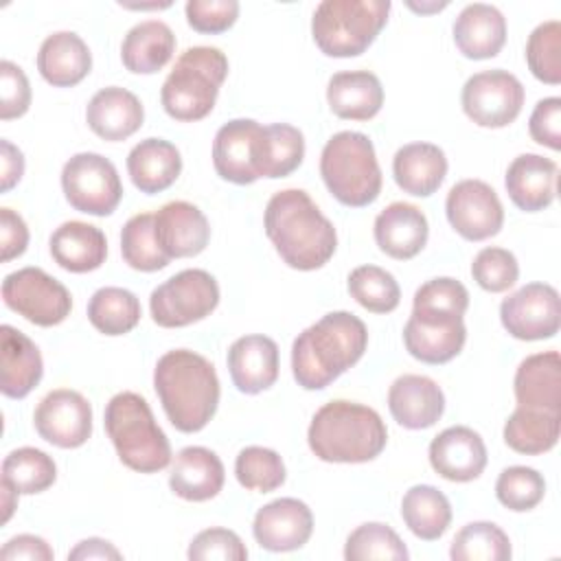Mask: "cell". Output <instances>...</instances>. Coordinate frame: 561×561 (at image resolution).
<instances>
[{
  "mask_svg": "<svg viewBox=\"0 0 561 561\" xmlns=\"http://www.w3.org/2000/svg\"><path fill=\"white\" fill-rule=\"evenodd\" d=\"M263 226L283 263L294 270H320L335 254L337 232L302 188L274 193L265 206Z\"/></svg>",
  "mask_w": 561,
  "mask_h": 561,
  "instance_id": "6da1fadb",
  "label": "cell"
},
{
  "mask_svg": "<svg viewBox=\"0 0 561 561\" xmlns=\"http://www.w3.org/2000/svg\"><path fill=\"white\" fill-rule=\"evenodd\" d=\"M366 324L348 311H331L294 340V379L305 390H322L355 366L366 353Z\"/></svg>",
  "mask_w": 561,
  "mask_h": 561,
  "instance_id": "7a4b0ae2",
  "label": "cell"
},
{
  "mask_svg": "<svg viewBox=\"0 0 561 561\" xmlns=\"http://www.w3.org/2000/svg\"><path fill=\"white\" fill-rule=\"evenodd\" d=\"M153 388L171 425L184 434L204 430L219 405L215 366L188 348L167 351L153 368Z\"/></svg>",
  "mask_w": 561,
  "mask_h": 561,
  "instance_id": "3957f363",
  "label": "cell"
},
{
  "mask_svg": "<svg viewBox=\"0 0 561 561\" xmlns=\"http://www.w3.org/2000/svg\"><path fill=\"white\" fill-rule=\"evenodd\" d=\"M307 443L313 456L324 462L357 465L375 460L383 451L388 430L373 408L335 399L313 414Z\"/></svg>",
  "mask_w": 561,
  "mask_h": 561,
  "instance_id": "277c9868",
  "label": "cell"
},
{
  "mask_svg": "<svg viewBox=\"0 0 561 561\" xmlns=\"http://www.w3.org/2000/svg\"><path fill=\"white\" fill-rule=\"evenodd\" d=\"M105 432L121 462L138 473H158L171 462V445L145 397L138 392L114 394L103 414Z\"/></svg>",
  "mask_w": 561,
  "mask_h": 561,
  "instance_id": "5b68a950",
  "label": "cell"
},
{
  "mask_svg": "<svg viewBox=\"0 0 561 561\" xmlns=\"http://www.w3.org/2000/svg\"><path fill=\"white\" fill-rule=\"evenodd\" d=\"M228 77V57L215 46H191L175 59L162 83L160 103L164 112L182 123L206 118Z\"/></svg>",
  "mask_w": 561,
  "mask_h": 561,
  "instance_id": "8992f818",
  "label": "cell"
},
{
  "mask_svg": "<svg viewBox=\"0 0 561 561\" xmlns=\"http://www.w3.org/2000/svg\"><path fill=\"white\" fill-rule=\"evenodd\" d=\"M320 175L329 193L344 206L362 208L381 193V169L373 140L362 131L333 134L320 153Z\"/></svg>",
  "mask_w": 561,
  "mask_h": 561,
  "instance_id": "52a82bcc",
  "label": "cell"
},
{
  "mask_svg": "<svg viewBox=\"0 0 561 561\" xmlns=\"http://www.w3.org/2000/svg\"><path fill=\"white\" fill-rule=\"evenodd\" d=\"M388 0H322L311 18V35L327 57H357L388 22Z\"/></svg>",
  "mask_w": 561,
  "mask_h": 561,
  "instance_id": "ba28073f",
  "label": "cell"
},
{
  "mask_svg": "<svg viewBox=\"0 0 561 561\" xmlns=\"http://www.w3.org/2000/svg\"><path fill=\"white\" fill-rule=\"evenodd\" d=\"M219 305V285L206 270H182L149 296V311L158 327L180 329L210 316Z\"/></svg>",
  "mask_w": 561,
  "mask_h": 561,
  "instance_id": "9c48e42d",
  "label": "cell"
},
{
  "mask_svg": "<svg viewBox=\"0 0 561 561\" xmlns=\"http://www.w3.org/2000/svg\"><path fill=\"white\" fill-rule=\"evenodd\" d=\"M61 191L66 202L85 215L105 217L123 199V184L116 167L101 153H75L61 169Z\"/></svg>",
  "mask_w": 561,
  "mask_h": 561,
  "instance_id": "30bf717a",
  "label": "cell"
},
{
  "mask_svg": "<svg viewBox=\"0 0 561 561\" xmlns=\"http://www.w3.org/2000/svg\"><path fill=\"white\" fill-rule=\"evenodd\" d=\"M4 305L37 327L61 324L72 311V296L39 267H22L2 280Z\"/></svg>",
  "mask_w": 561,
  "mask_h": 561,
  "instance_id": "8fae6325",
  "label": "cell"
},
{
  "mask_svg": "<svg viewBox=\"0 0 561 561\" xmlns=\"http://www.w3.org/2000/svg\"><path fill=\"white\" fill-rule=\"evenodd\" d=\"M265 127L252 118L224 123L213 140V167L217 175L232 184H252L265 178Z\"/></svg>",
  "mask_w": 561,
  "mask_h": 561,
  "instance_id": "7c38bea8",
  "label": "cell"
},
{
  "mask_svg": "<svg viewBox=\"0 0 561 561\" xmlns=\"http://www.w3.org/2000/svg\"><path fill=\"white\" fill-rule=\"evenodd\" d=\"M524 96V85L515 75L493 68L476 72L465 81L460 103L476 125L500 129L519 116Z\"/></svg>",
  "mask_w": 561,
  "mask_h": 561,
  "instance_id": "4fadbf2b",
  "label": "cell"
},
{
  "mask_svg": "<svg viewBox=\"0 0 561 561\" xmlns=\"http://www.w3.org/2000/svg\"><path fill=\"white\" fill-rule=\"evenodd\" d=\"M500 320L515 340L554 337L561 327L559 291L548 283H528L502 300Z\"/></svg>",
  "mask_w": 561,
  "mask_h": 561,
  "instance_id": "5bb4252c",
  "label": "cell"
},
{
  "mask_svg": "<svg viewBox=\"0 0 561 561\" xmlns=\"http://www.w3.org/2000/svg\"><path fill=\"white\" fill-rule=\"evenodd\" d=\"M449 226L467 241L495 237L504 224V208L497 193L482 180L456 182L445 199Z\"/></svg>",
  "mask_w": 561,
  "mask_h": 561,
  "instance_id": "9a60e30c",
  "label": "cell"
},
{
  "mask_svg": "<svg viewBox=\"0 0 561 561\" xmlns=\"http://www.w3.org/2000/svg\"><path fill=\"white\" fill-rule=\"evenodd\" d=\"M33 425L46 443L75 449L92 436V405L81 392L57 388L37 403Z\"/></svg>",
  "mask_w": 561,
  "mask_h": 561,
  "instance_id": "2e32d148",
  "label": "cell"
},
{
  "mask_svg": "<svg viewBox=\"0 0 561 561\" xmlns=\"http://www.w3.org/2000/svg\"><path fill=\"white\" fill-rule=\"evenodd\" d=\"M467 327L462 316L412 311L403 327L405 351L423 364H447L465 346Z\"/></svg>",
  "mask_w": 561,
  "mask_h": 561,
  "instance_id": "e0dca14e",
  "label": "cell"
},
{
  "mask_svg": "<svg viewBox=\"0 0 561 561\" xmlns=\"http://www.w3.org/2000/svg\"><path fill=\"white\" fill-rule=\"evenodd\" d=\"M313 533L311 508L296 497H278L261 506L252 522L256 543L270 552L302 548Z\"/></svg>",
  "mask_w": 561,
  "mask_h": 561,
  "instance_id": "ac0fdd59",
  "label": "cell"
},
{
  "mask_svg": "<svg viewBox=\"0 0 561 561\" xmlns=\"http://www.w3.org/2000/svg\"><path fill=\"white\" fill-rule=\"evenodd\" d=\"M432 469L449 482H471L486 467V447L482 436L467 425H451L430 443Z\"/></svg>",
  "mask_w": 561,
  "mask_h": 561,
  "instance_id": "d6986e66",
  "label": "cell"
},
{
  "mask_svg": "<svg viewBox=\"0 0 561 561\" xmlns=\"http://www.w3.org/2000/svg\"><path fill=\"white\" fill-rule=\"evenodd\" d=\"M153 226L156 241L169 259L197 256L210 241V224L191 202H167L153 213Z\"/></svg>",
  "mask_w": 561,
  "mask_h": 561,
  "instance_id": "ffe728a7",
  "label": "cell"
},
{
  "mask_svg": "<svg viewBox=\"0 0 561 561\" xmlns=\"http://www.w3.org/2000/svg\"><path fill=\"white\" fill-rule=\"evenodd\" d=\"M226 362L234 388L243 394H259L278 379V346L267 335L250 333L234 340Z\"/></svg>",
  "mask_w": 561,
  "mask_h": 561,
  "instance_id": "44dd1931",
  "label": "cell"
},
{
  "mask_svg": "<svg viewBox=\"0 0 561 561\" xmlns=\"http://www.w3.org/2000/svg\"><path fill=\"white\" fill-rule=\"evenodd\" d=\"M373 234L383 254L397 261H408L425 248L430 226L419 206L408 202H392L375 217Z\"/></svg>",
  "mask_w": 561,
  "mask_h": 561,
  "instance_id": "7402d4cb",
  "label": "cell"
},
{
  "mask_svg": "<svg viewBox=\"0 0 561 561\" xmlns=\"http://www.w3.org/2000/svg\"><path fill=\"white\" fill-rule=\"evenodd\" d=\"M388 410L405 430H427L445 412L440 386L425 375H401L388 390Z\"/></svg>",
  "mask_w": 561,
  "mask_h": 561,
  "instance_id": "603a6c76",
  "label": "cell"
},
{
  "mask_svg": "<svg viewBox=\"0 0 561 561\" xmlns=\"http://www.w3.org/2000/svg\"><path fill=\"white\" fill-rule=\"evenodd\" d=\"M557 162L539 153L517 156L504 175L511 202L524 213L548 208L557 195Z\"/></svg>",
  "mask_w": 561,
  "mask_h": 561,
  "instance_id": "cb8c5ba5",
  "label": "cell"
},
{
  "mask_svg": "<svg viewBox=\"0 0 561 561\" xmlns=\"http://www.w3.org/2000/svg\"><path fill=\"white\" fill-rule=\"evenodd\" d=\"M224 480L226 471L221 458L199 445L180 449L169 473L171 491L186 502L213 500L224 489Z\"/></svg>",
  "mask_w": 561,
  "mask_h": 561,
  "instance_id": "d4e9b609",
  "label": "cell"
},
{
  "mask_svg": "<svg viewBox=\"0 0 561 561\" xmlns=\"http://www.w3.org/2000/svg\"><path fill=\"white\" fill-rule=\"evenodd\" d=\"M88 127L103 140L118 142L134 136L145 121L140 99L118 85L101 88L85 107Z\"/></svg>",
  "mask_w": 561,
  "mask_h": 561,
  "instance_id": "484cf974",
  "label": "cell"
},
{
  "mask_svg": "<svg viewBox=\"0 0 561 561\" xmlns=\"http://www.w3.org/2000/svg\"><path fill=\"white\" fill-rule=\"evenodd\" d=\"M0 390L9 399H24L44 375L42 353L35 342L11 324L0 327Z\"/></svg>",
  "mask_w": 561,
  "mask_h": 561,
  "instance_id": "4316f807",
  "label": "cell"
},
{
  "mask_svg": "<svg viewBox=\"0 0 561 561\" xmlns=\"http://www.w3.org/2000/svg\"><path fill=\"white\" fill-rule=\"evenodd\" d=\"M454 44L467 59H491L506 42V18L493 4H467L454 20Z\"/></svg>",
  "mask_w": 561,
  "mask_h": 561,
  "instance_id": "83f0119b",
  "label": "cell"
},
{
  "mask_svg": "<svg viewBox=\"0 0 561 561\" xmlns=\"http://www.w3.org/2000/svg\"><path fill=\"white\" fill-rule=\"evenodd\" d=\"M53 261L72 274L94 272L105 263V232L85 221H64L48 239Z\"/></svg>",
  "mask_w": 561,
  "mask_h": 561,
  "instance_id": "f1b7e54d",
  "label": "cell"
},
{
  "mask_svg": "<svg viewBox=\"0 0 561 561\" xmlns=\"http://www.w3.org/2000/svg\"><path fill=\"white\" fill-rule=\"evenodd\" d=\"M92 68L88 44L72 31L48 35L37 50V70L46 83L55 88H72L81 83Z\"/></svg>",
  "mask_w": 561,
  "mask_h": 561,
  "instance_id": "f546056e",
  "label": "cell"
},
{
  "mask_svg": "<svg viewBox=\"0 0 561 561\" xmlns=\"http://www.w3.org/2000/svg\"><path fill=\"white\" fill-rule=\"evenodd\" d=\"M392 175L403 193L430 197L447 175L445 151L434 142H408L392 158Z\"/></svg>",
  "mask_w": 561,
  "mask_h": 561,
  "instance_id": "4dcf8cb0",
  "label": "cell"
},
{
  "mask_svg": "<svg viewBox=\"0 0 561 561\" xmlns=\"http://www.w3.org/2000/svg\"><path fill=\"white\" fill-rule=\"evenodd\" d=\"M517 405L561 412V357L557 351L528 355L515 370Z\"/></svg>",
  "mask_w": 561,
  "mask_h": 561,
  "instance_id": "1f68e13d",
  "label": "cell"
},
{
  "mask_svg": "<svg viewBox=\"0 0 561 561\" xmlns=\"http://www.w3.org/2000/svg\"><path fill=\"white\" fill-rule=\"evenodd\" d=\"M327 103L337 118L370 121L383 105V88L368 70L335 72L327 83Z\"/></svg>",
  "mask_w": 561,
  "mask_h": 561,
  "instance_id": "d6a6232c",
  "label": "cell"
},
{
  "mask_svg": "<svg viewBox=\"0 0 561 561\" xmlns=\"http://www.w3.org/2000/svg\"><path fill=\"white\" fill-rule=\"evenodd\" d=\"M182 171L178 147L164 138H145L127 156V173L134 186L145 195L167 191Z\"/></svg>",
  "mask_w": 561,
  "mask_h": 561,
  "instance_id": "836d02e7",
  "label": "cell"
},
{
  "mask_svg": "<svg viewBox=\"0 0 561 561\" xmlns=\"http://www.w3.org/2000/svg\"><path fill=\"white\" fill-rule=\"evenodd\" d=\"M175 53V35L162 20H145L127 31L121 44L123 66L134 75L162 70Z\"/></svg>",
  "mask_w": 561,
  "mask_h": 561,
  "instance_id": "e575fe53",
  "label": "cell"
},
{
  "mask_svg": "<svg viewBox=\"0 0 561 561\" xmlns=\"http://www.w3.org/2000/svg\"><path fill=\"white\" fill-rule=\"evenodd\" d=\"M561 412L517 405L504 423V443L526 456L550 451L559 440Z\"/></svg>",
  "mask_w": 561,
  "mask_h": 561,
  "instance_id": "d590c367",
  "label": "cell"
},
{
  "mask_svg": "<svg viewBox=\"0 0 561 561\" xmlns=\"http://www.w3.org/2000/svg\"><path fill=\"white\" fill-rule=\"evenodd\" d=\"M401 517L414 537L436 541L451 524V504L436 486L414 484L401 500Z\"/></svg>",
  "mask_w": 561,
  "mask_h": 561,
  "instance_id": "8d00e7d4",
  "label": "cell"
},
{
  "mask_svg": "<svg viewBox=\"0 0 561 561\" xmlns=\"http://www.w3.org/2000/svg\"><path fill=\"white\" fill-rule=\"evenodd\" d=\"M140 316V300L125 287H101L88 302V320L103 335L129 333Z\"/></svg>",
  "mask_w": 561,
  "mask_h": 561,
  "instance_id": "74e56055",
  "label": "cell"
},
{
  "mask_svg": "<svg viewBox=\"0 0 561 561\" xmlns=\"http://www.w3.org/2000/svg\"><path fill=\"white\" fill-rule=\"evenodd\" d=\"M2 480L20 495L42 493L57 480V465L37 447H18L2 460Z\"/></svg>",
  "mask_w": 561,
  "mask_h": 561,
  "instance_id": "f35d334b",
  "label": "cell"
},
{
  "mask_svg": "<svg viewBox=\"0 0 561 561\" xmlns=\"http://www.w3.org/2000/svg\"><path fill=\"white\" fill-rule=\"evenodd\" d=\"M123 261L138 272H158L169 265V256L156 241L153 213H138L129 217L121 230Z\"/></svg>",
  "mask_w": 561,
  "mask_h": 561,
  "instance_id": "ab89813d",
  "label": "cell"
},
{
  "mask_svg": "<svg viewBox=\"0 0 561 561\" xmlns=\"http://www.w3.org/2000/svg\"><path fill=\"white\" fill-rule=\"evenodd\" d=\"M511 554L508 535L493 522H469L456 533L449 548L454 561H506Z\"/></svg>",
  "mask_w": 561,
  "mask_h": 561,
  "instance_id": "60d3db41",
  "label": "cell"
},
{
  "mask_svg": "<svg viewBox=\"0 0 561 561\" xmlns=\"http://www.w3.org/2000/svg\"><path fill=\"white\" fill-rule=\"evenodd\" d=\"M346 287L351 298L370 313H390L401 300L397 278L379 265L355 267L346 278Z\"/></svg>",
  "mask_w": 561,
  "mask_h": 561,
  "instance_id": "b9f144b4",
  "label": "cell"
},
{
  "mask_svg": "<svg viewBox=\"0 0 561 561\" xmlns=\"http://www.w3.org/2000/svg\"><path fill=\"white\" fill-rule=\"evenodd\" d=\"M410 557L401 537L381 522H366L357 526L344 543V559L346 561H370V559H386V561H405Z\"/></svg>",
  "mask_w": 561,
  "mask_h": 561,
  "instance_id": "7bdbcfd3",
  "label": "cell"
},
{
  "mask_svg": "<svg viewBox=\"0 0 561 561\" xmlns=\"http://www.w3.org/2000/svg\"><path fill=\"white\" fill-rule=\"evenodd\" d=\"M234 476L248 491L270 493L285 482V462L278 451L261 445L243 447L234 460Z\"/></svg>",
  "mask_w": 561,
  "mask_h": 561,
  "instance_id": "ee69618b",
  "label": "cell"
},
{
  "mask_svg": "<svg viewBox=\"0 0 561 561\" xmlns=\"http://www.w3.org/2000/svg\"><path fill=\"white\" fill-rule=\"evenodd\" d=\"M526 64L535 79L559 85L561 83V22L548 20L533 28L526 42Z\"/></svg>",
  "mask_w": 561,
  "mask_h": 561,
  "instance_id": "f6af8a7d",
  "label": "cell"
},
{
  "mask_svg": "<svg viewBox=\"0 0 561 561\" xmlns=\"http://www.w3.org/2000/svg\"><path fill=\"white\" fill-rule=\"evenodd\" d=\"M546 495L543 476L526 465L506 467L495 480V497L502 506L515 513L535 508Z\"/></svg>",
  "mask_w": 561,
  "mask_h": 561,
  "instance_id": "bcb514c9",
  "label": "cell"
},
{
  "mask_svg": "<svg viewBox=\"0 0 561 561\" xmlns=\"http://www.w3.org/2000/svg\"><path fill=\"white\" fill-rule=\"evenodd\" d=\"M265 178L276 180L294 173L305 158V136L298 127L287 123L265 125Z\"/></svg>",
  "mask_w": 561,
  "mask_h": 561,
  "instance_id": "7dc6e473",
  "label": "cell"
},
{
  "mask_svg": "<svg viewBox=\"0 0 561 561\" xmlns=\"http://www.w3.org/2000/svg\"><path fill=\"white\" fill-rule=\"evenodd\" d=\"M473 280L491 294H502L511 289L519 278V263L506 248L489 245L482 248L471 263Z\"/></svg>",
  "mask_w": 561,
  "mask_h": 561,
  "instance_id": "c3c4849f",
  "label": "cell"
},
{
  "mask_svg": "<svg viewBox=\"0 0 561 561\" xmlns=\"http://www.w3.org/2000/svg\"><path fill=\"white\" fill-rule=\"evenodd\" d=\"M469 307V291L467 287L449 276H438L423 283L414 291L412 311H434V313H451L465 316Z\"/></svg>",
  "mask_w": 561,
  "mask_h": 561,
  "instance_id": "681fc988",
  "label": "cell"
},
{
  "mask_svg": "<svg viewBox=\"0 0 561 561\" xmlns=\"http://www.w3.org/2000/svg\"><path fill=\"white\" fill-rule=\"evenodd\" d=\"M186 557L191 561H243L248 559V548L234 530L215 526L193 537Z\"/></svg>",
  "mask_w": 561,
  "mask_h": 561,
  "instance_id": "f907efd6",
  "label": "cell"
},
{
  "mask_svg": "<svg viewBox=\"0 0 561 561\" xmlns=\"http://www.w3.org/2000/svg\"><path fill=\"white\" fill-rule=\"evenodd\" d=\"M186 22L197 33L217 35L228 31L239 18V2L237 0H188L186 7Z\"/></svg>",
  "mask_w": 561,
  "mask_h": 561,
  "instance_id": "816d5d0a",
  "label": "cell"
},
{
  "mask_svg": "<svg viewBox=\"0 0 561 561\" xmlns=\"http://www.w3.org/2000/svg\"><path fill=\"white\" fill-rule=\"evenodd\" d=\"M0 118L11 121L26 114L31 105V83L24 70L4 59L0 61Z\"/></svg>",
  "mask_w": 561,
  "mask_h": 561,
  "instance_id": "f5cc1de1",
  "label": "cell"
},
{
  "mask_svg": "<svg viewBox=\"0 0 561 561\" xmlns=\"http://www.w3.org/2000/svg\"><path fill=\"white\" fill-rule=\"evenodd\" d=\"M530 138L552 151L561 149V99L548 96L537 101L528 118Z\"/></svg>",
  "mask_w": 561,
  "mask_h": 561,
  "instance_id": "db71d44e",
  "label": "cell"
},
{
  "mask_svg": "<svg viewBox=\"0 0 561 561\" xmlns=\"http://www.w3.org/2000/svg\"><path fill=\"white\" fill-rule=\"evenodd\" d=\"M28 245V228L26 221L11 208H0V259L9 263L24 254Z\"/></svg>",
  "mask_w": 561,
  "mask_h": 561,
  "instance_id": "11a10c76",
  "label": "cell"
},
{
  "mask_svg": "<svg viewBox=\"0 0 561 561\" xmlns=\"http://www.w3.org/2000/svg\"><path fill=\"white\" fill-rule=\"evenodd\" d=\"M0 559L2 561H53L55 552L48 546V541L37 535H15L2 546Z\"/></svg>",
  "mask_w": 561,
  "mask_h": 561,
  "instance_id": "9f6ffc18",
  "label": "cell"
},
{
  "mask_svg": "<svg viewBox=\"0 0 561 561\" xmlns=\"http://www.w3.org/2000/svg\"><path fill=\"white\" fill-rule=\"evenodd\" d=\"M24 175V156L7 138L0 140V191H11Z\"/></svg>",
  "mask_w": 561,
  "mask_h": 561,
  "instance_id": "6f0895ef",
  "label": "cell"
},
{
  "mask_svg": "<svg viewBox=\"0 0 561 561\" xmlns=\"http://www.w3.org/2000/svg\"><path fill=\"white\" fill-rule=\"evenodd\" d=\"M121 557V550L101 537H88L68 552V561H118Z\"/></svg>",
  "mask_w": 561,
  "mask_h": 561,
  "instance_id": "680465c9",
  "label": "cell"
},
{
  "mask_svg": "<svg viewBox=\"0 0 561 561\" xmlns=\"http://www.w3.org/2000/svg\"><path fill=\"white\" fill-rule=\"evenodd\" d=\"M0 493H2V524H7L9 519H11V515H13V511L18 508V491L9 484V482H4L2 480V484H0Z\"/></svg>",
  "mask_w": 561,
  "mask_h": 561,
  "instance_id": "91938a15",
  "label": "cell"
},
{
  "mask_svg": "<svg viewBox=\"0 0 561 561\" xmlns=\"http://www.w3.org/2000/svg\"><path fill=\"white\" fill-rule=\"evenodd\" d=\"M408 7L416 13H430V11H440L447 7V2H434V4H414V2H408Z\"/></svg>",
  "mask_w": 561,
  "mask_h": 561,
  "instance_id": "94428289",
  "label": "cell"
}]
</instances>
